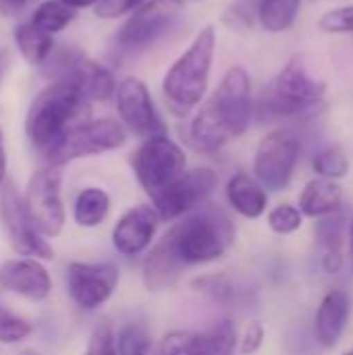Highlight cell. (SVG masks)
Wrapping results in <instances>:
<instances>
[{
  "label": "cell",
  "mask_w": 353,
  "mask_h": 355,
  "mask_svg": "<svg viewBox=\"0 0 353 355\" xmlns=\"http://www.w3.org/2000/svg\"><path fill=\"white\" fill-rule=\"evenodd\" d=\"M110 212V196L102 187H85L73 204V220L81 229H96Z\"/></svg>",
  "instance_id": "44dd1931"
},
{
  "label": "cell",
  "mask_w": 353,
  "mask_h": 355,
  "mask_svg": "<svg viewBox=\"0 0 353 355\" xmlns=\"http://www.w3.org/2000/svg\"><path fill=\"white\" fill-rule=\"evenodd\" d=\"M117 355H156V347L144 327L127 324L119 333Z\"/></svg>",
  "instance_id": "83f0119b"
},
{
  "label": "cell",
  "mask_w": 353,
  "mask_h": 355,
  "mask_svg": "<svg viewBox=\"0 0 353 355\" xmlns=\"http://www.w3.org/2000/svg\"><path fill=\"white\" fill-rule=\"evenodd\" d=\"M191 287L216 304H233L239 300L237 285L227 275H204L193 279Z\"/></svg>",
  "instance_id": "484cf974"
},
{
  "label": "cell",
  "mask_w": 353,
  "mask_h": 355,
  "mask_svg": "<svg viewBox=\"0 0 353 355\" xmlns=\"http://www.w3.org/2000/svg\"><path fill=\"white\" fill-rule=\"evenodd\" d=\"M2 196H0V218L4 233L8 237L10 248L23 256V258H35V260H52L54 250L46 241V237L33 227L29 220L25 206H23V196L17 191L12 181H4L2 185Z\"/></svg>",
  "instance_id": "4fadbf2b"
},
{
  "label": "cell",
  "mask_w": 353,
  "mask_h": 355,
  "mask_svg": "<svg viewBox=\"0 0 353 355\" xmlns=\"http://www.w3.org/2000/svg\"><path fill=\"white\" fill-rule=\"evenodd\" d=\"M12 67V52L6 46H0V87L4 85V79Z\"/></svg>",
  "instance_id": "f35d334b"
},
{
  "label": "cell",
  "mask_w": 353,
  "mask_h": 355,
  "mask_svg": "<svg viewBox=\"0 0 353 355\" xmlns=\"http://www.w3.org/2000/svg\"><path fill=\"white\" fill-rule=\"evenodd\" d=\"M304 223V214L300 212L298 206L291 204H281L268 212V227L277 235H291L295 233Z\"/></svg>",
  "instance_id": "f546056e"
},
{
  "label": "cell",
  "mask_w": 353,
  "mask_h": 355,
  "mask_svg": "<svg viewBox=\"0 0 353 355\" xmlns=\"http://www.w3.org/2000/svg\"><path fill=\"white\" fill-rule=\"evenodd\" d=\"M87 110L89 100H85L77 89L62 83H50L35 94L27 108V139L44 154L60 139L67 129L83 123Z\"/></svg>",
  "instance_id": "277c9868"
},
{
  "label": "cell",
  "mask_w": 353,
  "mask_h": 355,
  "mask_svg": "<svg viewBox=\"0 0 353 355\" xmlns=\"http://www.w3.org/2000/svg\"><path fill=\"white\" fill-rule=\"evenodd\" d=\"M0 287L31 302H44L52 293V279L42 260L12 258L0 266Z\"/></svg>",
  "instance_id": "e0dca14e"
},
{
  "label": "cell",
  "mask_w": 353,
  "mask_h": 355,
  "mask_svg": "<svg viewBox=\"0 0 353 355\" xmlns=\"http://www.w3.org/2000/svg\"><path fill=\"white\" fill-rule=\"evenodd\" d=\"M235 239L231 218L214 206H198L181 216L156 243L181 270L225 256Z\"/></svg>",
  "instance_id": "7a4b0ae2"
},
{
  "label": "cell",
  "mask_w": 353,
  "mask_h": 355,
  "mask_svg": "<svg viewBox=\"0 0 353 355\" xmlns=\"http://www.w3.org/2000/svg\"><path fill=\"white\" fill-rule=\"evenodd\" d=\"M40 71L50 83L69 85L89 102H106L117 89V81L106 67L69 44H54L48 58L40 64Z\"/></svg>",
  "instance_id": "8992f818"
},
{
  "label": "cell",
  "mask_w": 353,
  "mask_h": 355,
  "mask_svg": "<svg viewBox=\"0 0 353 355\" xmlns=\"http://www.w3.org/2000/svg\"><path fill=\"white\" fill-rule=\"evenodd\" d=\"M300 152L302 141L291 129L279 127L268 131L254 154V179L264 189L283 191L293 179Z\"/></svg>",
  "instance_id": "8fae6325"
},
{
  "label": "cell",
  "mask_w": 353,
  "mask_h": 355,
  "mask_svg": "<svg viewBox=\"0 0 353 355\" xmlns=\"http://www.w3.org/2000/svg\"><path fill=\"white\" fill-rule=\"evenodd\" d=\"M6 181V148H4V131L0 127V189Z\"/></svg>",
  "instance_id": "ab89813d"
},
{
  "label": "cell",
  "mask_w": 353,
  "mask_h": 355,
  "mask_svg": "<svg viewBox=\"0 0 353 355\" xmlns=\"http://www.w3.org/2000/svg\"><path fill=\"white\" fill-rule=\"evenodd\" d=\"M114 106L121 125L127 129V133L131 131L144 139L166 133V127L154 106L150 89L141 79L125 77L114 89Z\"/></svg>",
  "instance_id": "5bb4252c"
},
{
  "label": "cell",
  "mask_w": 353,
  "mask_h": 355,
  "mask_svg": "<svg viewBox=\"0 0 353 355\" xmlns=\"http://www.w3.org/2000/svg\"><path fill=\"white\" fill-rule=\"evenodd\" d=\"M156 355H202L198 331L166 333L156 347Z\"/></svg>",
  "instance_id": "f1b7e54d"
},
{
  "label": "cell",
  "mask_w": 353,
  "mask_h": 355,
  "mask_svg": "<svg viewBox=\"0 0 353 355\" xmlns=\"http://www.w3.org/2000/svg\"><path fill=\"white\" fill-rule=\"evenodd\" d=\"M158 223H160V218L152 206L139 204V206L129 208L112 229L114 250L127 258L144 254L152 245Z\"/></svg>",
  "instance_id": "2e32d148"
},
{
  "label": "cell",
  "mask_w": 353,
  "mask_h": 355,
  "mask_svg": "<svg viewBox=\"0 0 353 355\" xmlns=\"http://www.w3.org/2000/svg\"><path fill=\"white\" fill-rule=\"evenodd\" d=\"M83 355H117V337L108 322H100L94 329Z\"/></svg>",
  "instance_id": "d6a6232c"
},
{
  "label": "cell",
  "mask_w": 353,
  "mask_h": 355,
  "mask_svg": "<svg viewBox=\"0 0 353 355\" xmlns=\"http://www.w3.org/2000/svg\"><path fill=\"white\" fill-rule=\"evenodd\" d=\"M31 331L33 329L25 318H19L0 306V343H4V345L21 343L31 335Z\"/></svg>",
  "instance_id": "4dcf8cb0"
},
{
  "label": "cell",
  "mask_w": 353,
  "mask_h": 355,
  "mask_svg": "<svg viewBox=\"0 0 353 355\" xmlns=\"http://www.w3.org/2000/svg\"><path fill=\"white\" fill-rule=\"evenodd\" d=\"M127 129L117 119H94L83 121L67 129L60 139L44 152L48 166H64L67 162L98 156L104 152L119 150L127 144Z\"/></svg>",
  "instance_id": "52a82bcc"
},
{
  "label": "cell",
  "mask_w": 353,
  "mask_h": 355,
  "mask_svg": "<svg viewBox=\"0 0 353 355\" xmlns=\"http://www.w3.org/2000/svg\"><path fill=\"white\" fill-rule=\"evenodd\" d=\"M181 2H185V0H181ZM193 2H198V0H193Z\"/></svg>",
  "instance_id": "ee69618b"
},
{
  "label": "cell",
  "mask_w": 353,
  "mask_h": 355,
  "mask_svg": "<svg viewBox=\"0 0 353 355\" xmlns=\"http://www.w3.org/2000/svg\"><path fill=\"white\" fill-rule=\"evenodd\" d=\"M29 0H0V17H17Z\"/></svg>",
  "instance_id": "74e56055"
},
{
  "label": "cell",
  "mask_w": 353,
  "mask_h": 355,
  "mask_svg": "<svg viewBox=\"0 0 353 355\" xmlns=\"http://www.w3.org/2000/svg\"><path fill=\"white\" fill-rule=\"evenodd\" d=\"M216 187V173L208 166L183 171L173 183L152 198V208L162 223H173L202 206Z\"/></svg>",
  "instance_id": "7c38bea8"
},
{
  "label": "cell",
  "mask_w": 353,
  "mask_h": 355,
  "mask_svg": "<svg viewBox=\"0 0 353 355\" xmlns=\"http://www.w3.org/2000/svg\"><path fill=\"white\" fill-rule=\"evenodd\" d=\"M327 81L316 79L300 58L289 60L258 100L262 119H295L322 108Z\"/></svg>",
  "instance_id": "5b68a950"
},
{
  "label": "cell",
  "mask_w": 353,
  "mask_h": 355,
  "mask_svg": "<svg viewBox=\"0 0 353 355\" xmlns=\"http://www.w3.org/2000/svg\"><path fill=\"white\" fill-rule=\"evenodd\" d=\"M216 52V29L206 25L198 31L189 48L173 62L162 79V94L169 110L183 119L206 98Z\"/></svg>",
  "instance_id": "3957f363"
},
{
  "label": "cell",
  "mask_w": 353,
  "mask_h": 355,
  "mask_svg": "<svg viewBox=\"0 0 353 355\" xmlns=\"http://www.w3.org/2000/svg\"><path fill=\"white\" fill-rule=\"evenodd\" d=\"M318 29L329 35L353 33V4L333 8L318 19Z\"/></svg>",
  "instance_id": "1f68e13d"
},
{
  "label": "cell",
  "mask_w": 353,
  "mask_h": 355,
  "mask_svg": "<svg viewBox=\"0 0 353 355\" xmlns=\"http://www.w3.org/2000/svg\"><path fill=\"white\" fill-rule=\"evenodd\" d=\"M352 312L350 295L343 289L329 291L316 312V339L325 349L337 347L341 341Z\"/></svg>",
  "instance_id": "ac0fdd59"
},
{
  "label": "cell",
  "mask_w": 353,
  "mask_h": 355,
  "mask_svg": "<svg viewBox=\"0 0 353 355\" xmlns=\"http://www.w3.org/2000/svg\"><path fill=\"white\" fill-rule=\"evenodd\" d=\"M146 0H98V4L94 6V12L100 19H119V17L131 15Z\"/></svg>",
  "instance_id": "836d02e7"
},
{
  "label": "cell",
  "mask_w": 353,
  "mask_h": 355,
  "mask_svg": "<svg viewBox=\"0 0 353 355\" xmlns=\"http://www.w3.org/2000/svg\"><path fill=\"white\" fill-rule=\"evenodd\" d=\"M302 0H258V21L268 33L287 31L300 12Z\"/></svg>",
  "instance_id": "7402d4cb"
},
{
  "label": "cell",
  "mask_w": 353,
  "mask_h": 355,
  "mask_svg": "<svg viewBox=\"0 0 353 355\" xmlns=\"http://www.w3.org/2000/svg\"><path fill=\"white\" fill-rule=\"evenodd\" d=\"M343 202V185L333 179L316 177L308 181L300 193L298 208L308 218H322L339 210Z\"/></svg>",
  "instance_id": "d6986e66"
},
{
  "label": "cell",
  "mask_w": 353,
  "mask_h": 355,
  "mask_svg": "<svg viewBox=\"0 0 353 355\" xmlns=\"http://www.w3.org/2000/svg\"><path fill=\"white\" fill-rule=\"evenodd\" d=\"M252 116V79L243 67L235 64L223 75L212 96L202 100L189 125V141L198 152H218L248 131Z\"/></svg>",
  "instance_id": "6da1fadb"
},
{
  "label": "cell",
  "mask_w": 353,
  "mask_h": 355,
  "mask_svg": "<svg viewBox=\"0 0 353 355\" xmlns=\"http://www.w3.org/2000/svg\"><path fill=\"white\" fill-rule=\"evenodd\" d=\"M75 12L64 6L62 2L58 0H44L31 15L29 23L40 29L42 33H48V35H54L58 31H62L71 21H73Z\"/></svg>",
  "instance_id": "d4e9b609"
},
{
  "label": "cell",
  "mask_w": 353,
  "mask_h": 355,
  "mask_svg": "<svg viewBox=\"0 0 353 355\" xmlns=\"http://www.w3.org/2000/svg\"><path fill=\"white\" fill-rule=\"evenodd\" d=\"M264 337H266V329L260 320H252L246 329H243V335L241 339L237 341L239 345V352L243 355H252L256 354L262 343H264Z\"/></svg>",
  "instance_id": "e575fe53"
},
{
  "label": "cell",
  "mask_w": 353,
  "mask_h": 355,
  "mask_svg": "<svg viewBox=\"0 0 353 355\" xmlns=\"http://www.w3.org/2000/svg\"><path fill=\"white\" fill-rule=\"evenodd\" d=\"M185 2L181 0H146L119 27L114 44L123 52H144L164 40L181 21Z\"/></svg>",
  "instance_id": "ba28073f"
},
{
  "label": "cell",
  "mask_w": 353,
  "mask_h": 355,
  "mask_svg": "<svg viewBox=\"0 0 353 355\" xmlns=\"http://www.w3.org/2000/svg\"><path fill=\"white\" fill-rule=\"evenodd\" d=\"M58 2H62L71 10H75V8H87V6H96L98 4V0H58Z\"/></svg>",
  "instance_id": "60d3db41"
},
{
  "label": "cell",
  "mask_w": 353,
  "mask_h": 355,
  "mask_svg": "<svg viewBox=\"0 0 353 355\" xmlns=\"http://www.w3.org/2000/svg\"><path fill=\"white\" fill-rule=\"evenodd\" d=\"M15 46L19 48L25 62H29L31 67H40L54 48V40L52 35L42 33L27 21L15 27Z\"/></svg>",
  "instance_id": "603a6c76"
},
{
  "label": "cell",
  "mask_w": 353,
  "mask_h": 355,
  "mask_svg": "<svg viewBox=\"0 0 353 355\" xmlns=\"http://www.w3.org/2000/svg\"><path fill=\"white\" fill-rule=\"evenodd\" d=\"M225 193H227L231 208L243 218H260L266 212V206H268L266 189L254 177L246 173H235L227 181Z\"/></svg>",
  "instance_id": "ffe728a7"
},
{
  "label": "cell",
  "mask_w": 353,
  "mask_h": 355,
  "mask_svg": "<svg viewBox=\"0 0 353 355\" xmlns=\"http://www.w3.org/2000/svg\"><path fill=\"white\" fill-rule=\"evenodd\" d=\"M350 262H352V272H353V220L350 225Z\"/></svg>",
  "instance_id": "b9f144b4"
},
{
  "label": "cell",
  "mask_w": 353,
  "mask_h": 355,
  "mask_svg": "<svg viewBox=\"0 0 353 355\" xmlns=\"http://www.w3.org/2000/svg\"><path fill=\"white\" fill-rule=\"evenodd\" d=\"M60 187H62L60 168L46 164L31 173L23 193V206L29 220L48 239L58 237L67 220Z\"/></svg>",
  "instance_id": "30bf717a"
},
{
  "label": "cell",
  "mask_w": 353,
  "mask_h": 355,
  "mask_svg": "<svg viewBox=\"0 0 353 355\" xmlns=\"http://www.w3.org/2000/svg\"><path fill=\"white\" fill-rule=\"evenodd\" d=\"M312 168L318 177L339 181V179L347 177V173H350V158L339 148H325L314 154Z\"/></svg>",
  "instance_id": "4316f807"
},
{
  "label": "cell",
  "mask_w": 353,
  "mask_h": 355,
  "mask_svg": "<svg viewBox=\"0 0 353 355\" xmlns=\"http://www.w3.org/2000/svg\"><path fill=\"white\" fill-rule=\"evenodd\" d=\"M322 266L329 275H337L343 266V258H341V252H335V250H327L325 252V258H322Z\"/></svg>",
  "instance_id": "8d00e7d4"
},
{
  "label": "cell",
  "mask_w": 353,
  "mask_h": 355,
  "mask_svg": "<svg viewBox=\"0 0 353 355\" xmlns=\"http://www.w3.org/2000/svg\"><path fill=\"white\" fill-rule=\"evenodd\" d=\"M225 23H227L231 29H239V31H241V29H250V27L254 25L250 10H248L241 2L233 4V6L225 12Z\"/></svg>",
  "instance_id": "d590c367"
},
{
  "label": "cell",
  "mask_w": 353,
  "mask_h": 355,
  "mask_svg": "<svg viewBox=\"0 0 353 355\" xmlns=\"http://www.w3.org/2000/svg\"><path fill=\"white\" fill-rule=\"evenodd\" d=\"M185 166L187 156L183 148L166 133L144 139V144L131 156V168L150 198L173 183L185 171Z\"/></svg>",
  "instance_id": "9c48e42d"
},
{
  "label": "cell",
  "mask_w": 353,
  "mask_h": 355,
  "mask_svg": "<svg viewBox=\"0 0 353 355\" xmlns=\"http://www.w3.org/2000/svg\"><path fill=\"white\" fill-rule=\"evenodd\" d=\"M343 355H353V347H352V349H347V352H345Z\"/></svg>",
  "instance_id": "7bdbcfd3"
},
{
  "label": "cell",
  "mask_w": 353,
  "mask_h": 355,
  "mask_svg": "<svg viewBox=\"0 0 353 355\" xmlns=\"http://www.w3.org/2000/svg\"><path fill=\"white\" fill-rule=\"evenodd\" d=\"M202 355H233L237 349V331L231 320H218L204 331H198Z\"/></svg>",
  "instance_id": "cb8c5ba5"
},
{
  "label": "cell",
  "mask_w": 353,
  "mask_h": 355,
  "mask_svg": "<svg viewBox=\"0 0 353 355\" xmlns=\"http://www.w3.org/2000/svg\"><path fill=\"white\" fill-rule=\"evenodd\" d=\"M119 279L121 272L112 262H71L67 266V291L85 312L104 306L112 297Z\"/></svg>",
  "instance_id": "9a60e30c"
}]
</instances>
